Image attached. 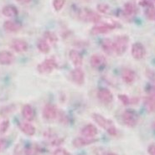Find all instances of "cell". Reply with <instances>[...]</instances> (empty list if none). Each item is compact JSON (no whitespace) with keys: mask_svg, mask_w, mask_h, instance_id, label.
<instances>
[{"mask_svg":"<svg viewBox=\"0 0 155 155\" xmlns=\"http://www.w3.org/2000/svg\"><path fill=\"white\" fill-rule=\"evenodd\" d=\"M15 61V54L8 51H0V65H9Z\"/></svg>","mask_w":155,"mask_h":155,"instance_id":"obj_12","label":"cell"},{"mask_svg":"<svg viewBox=\"0 0 155 155\" xmlns=\"http://www.w3.org/2000/svg\"><path fill=\"white\" fill-rule=\"evenodd\" d=\"M2 13L5 17L8 18H15L18 15V9L14 5H6L3 8Z\"/></svg>","mask_w":155,"mask_h":155,"instance_id":"obj_22","label":"cell"},{"mask_svg":"<svg viewBox=\"0 0 155 155\" xmlns=\"http://www.w3.org/2000/svg\"><path fill=\"white\" fill-rule=\"evenodd\" d=\"M71 76L73 81L77 85L81 86L85 82V73L81 67H76L75 69H73L71 73Z\"/></svg>","mask_w":155,"mask_h":155,"instance_id":"obj_11","label":"cell"},{"mask_svg":"<svg viewBox=\"0 0 155 155\" xmlns=\"http://www.w3.org/2000/svg\"><path fill=\"white\" fill-rule=\"evenodd\" d=\"M44 39H45L49 42V44H51V45H55L58 42L57 35L54 32L49 31V30L45 32V34H44Z\"/></svg>","mask_w":155,"mask_h":155,"instance_id":"obj_26","label":"cell"},{"mask_svg":"<svg viewBox=\"0 0 155 155\" xmlns=\"http://www.w3.org/2000/svg\"><path fill=\"white\" fill-rule=\"evenodd\" d=\"M117 28V25L113 23H104L101 25H97L91 29V34L93 35H103L111 32L112 29Z\"/></svg>","mask_w":155,"mask_h":155,"instance_id":"obj_6","label":"cell"},{"mask_svg":"<svg viewBox=\"0 0 155 155\" xmlns=\"http://www.w3.org/2000/svg\"><path fill=\"white\" fill-rule=\"evenodd\" d=\"M22 116L27 122H31L35 117V111L31 105L25 104L22 108Z\"/></svg>","mask_w":155,"mask_h":155,"instance_id":"obj_15","label":"cell"},{"mask_svg":"<svg viewBox=\"0 0 155 155\" xmlns=\"http://www.w3.org/2000/svg\"><path fill=\"white\" fill-rule=\"evenodd\" d=\"M11 48L17 53H23L28 51L29 49V44L25 40L16 39L14 40L11 43Z\"/></svg>","mask_w":155,"mask_h":155,"instance_id":"obj_9","label":"cell"},{"mask_svg":"<svg viewBox=\"0 0 155 155\" xmlns=\"http://www.w3.org/2000/svg\"><path fill=\"white\" fill-rule=\"evenodd\" d=\"M146 75L148 76V78L152 81V84L155 85V71L152 70H147Z\"/></svg>","mask_w":155,"mask_h":155,"instance_id":"obj_34","label":"cell"},{"mask_svg":"<svg viewBox=\"0 0 155 155\" xmlns=\"http://www.w3.org/2000/svg\"><path fill=\"white\" fill-rule=\"evenodd\" d=\"M8 147V141L5 138H0V153L4 151Z\"/></svg>","mask_w":155,"mask_h":155,"instance_id":"obj_35","label":"cell"},{"mask_svg":"<svg viewBox=\"0 0 155 155\" xmlns=\"http://www.w3.org/2000/svg\"><path fill=\"white\" fill-rule=\"evenodd\" d=\"M144 14L146 18L151 20V21L155 22V7L153 4H152L150 6L147 8H144Z\"/></svg>","mask_w":155,"mask_h":155,"instance_id":"obj_27","label":"cell"},{"mask_svg":"<svg viewBox=\"0 0 155 155\" xmlns=\"http://www.w3.org/2000/svg\"><path fill=\"white\" fill-rule=\"evenodd\" d=\"M57 67V62L54 58H48L38 65L37 70L40 74H49V73L52 72L54 69Z\"/></svg>","mask_w":155,"mask_h":155,"instance_id":"obj_4","label":"cell"},{"mask_svg":"<svg viewBox=\"0 0 155 155\" xmlns=\"http://www.w3.org/2000/svg\"><path fill=\"white\" fill-rule=\"evenodd\" d=\"M148 153L149 155H155V144H151L148 146Z\"/></svg>","mask_w":155,"mask_h":155,"instance_id":"obj_37","label":"cell"},{"mask_svg":"<svg viewBox=\"0 0 155 155\" xmlns=\"http://www.w3.org/2000/svg\"><path fill=\"white\" fill-rule=\"evenodd\" d=\"M98 133L97 127L94 126L93 124H87L81 130V134L83 137L93 138Z\"/></svg>","mask_w":155,"mask_h":155,"instance_id":"obj_17","label":"cell"},{"mask_svg":"<svg viewBox=\"0 0 155 155\" xmlns=\"http://www.w3.org/2000/svg\"><path fill=\"white\" fill-rule=\"evenodd\" d=\"M53 8L55 11H61L65 4V0H53Z\"/></svg>","mask_w":155,"mask_h":155,"instance_id":"obj_28","label":"cell"},{"mask_svg":"<svg viewBox=\"0 0 155 155\" xmlns=\"http://www.w3.org/2000/svg\"><path fill=\"white\" fill-rule=\"evenodd\" d=\"M97 97L104 104H110L113 101V94L107 88H100L97 91Z\"/></svg>","mask_w":155,"mask_h":155,"instance_id":"obj_8","label":"cell"},{"mask_svg":"<svg viewBox=\"0 0 155 155\" xmlns=\"http://www.w3.org/2000/svg\"><path fill=\"white\" fill-rule=\"evenodd\" d=\"M92 118L97 125H99L102 128H104L105 130H107V132L110 135L115 136L117 134V129H116V127L113 125L112 121H110L107 118H106L105 117H103L101 114H98V113H94L92 115Z\"/></svg>","mask_w":155,"mask_h":155,"instance_id":"obj_1","label":"cell"},{"mask_svg":"<svg viewBox=\"0 0 155 155\" xmlns=\"http://www.w3.org/2000/svg\"><path fill=\"white\" fill-rule=\"evenodd\" d=\"M118 98L119 100H120V101H121L124 106H127V105H129V103L131 102L130 98L128 97L127 95H123V94L118 95Z\"/></svg>","mask_w":155,"mask_h":155,"instance_id":"obj_32","label":"cell"},{"mask_svg":"<svg viewBox=\"0 0 155 155\" xmlns=\"http://www.w3.org/2000/svg\"><path fill=\"white\" fill-rule=\"evenodd\" d=\"M19 4H29L31 2V0H17Z\"/></svg>","mask_w":155,"mask_h":155,"instance_id":"obj_38","label":"cell"},{"mask_svg":"<svg viewBox=\"0 0 155 155\" xmlns=\"http://www.w3.org/2000/svg\"><path fill=\"white\" fill-rule=\"evenodd\" d=\"M90 64L95 69L102 68L107 65V60L101 54H92L90 59Z\"/></svg>","mask_w":155,"mask_h":155,"instance_id":"obj_10","label":"cell"},{"mask_svg":"<svg viewBox=\"0 0 155 155\" xmlns=\"http://www.w3.org/2000/svg\"><path fill=\"white\" fill-rule=\"evenodd\" d=\"M145 107L148 112L153 113L155 112V97L154 96H148L144 99Z\"/></svg>","mask_w":155,"mask_h":155,"instance_id":"obj_23","label":"cell"},{"mask_svg":"<svg viewBox=\"0 0 155 155\" xmlns=\"http://www.w3.org/2000/svg\"><path fill=\"white\" fill-rule=\"evenodd\" d=\"M9 127V121L5 119L2 123H0V134H5Z\"/></svg>","mask_w":155,"mask_h":155,"instance_id":"obj_30","label":"cell"},{"mask_svg":"<svg viewBox=\"0 0 155 155\" xmlns=\"http://www.w3.org/2000/svg\"><path fill=\"white\" fill-rule=\"evenodd\" d=\"M14 155H26L25 149H24L20 144H18L15 147Z\"/></svg>","mask_w":155,"mask_h":155,"instance_id":"obj_33","label":"cell"},{"mask_svg":"<svg viewBox=\"0 0 155 155\" xmlns=\"http://www.w3.org/2000/svg\"><path fill=\"white\" fill-rule=\"evenodd\" d=\"M18 127L21 130V132H23L27 136H33L35 134V127L29 122L20 123L18 125Z\"/></svg>","mask_w":155,"mask_h":155,"instance_id":"obj_20","label":"cell"},{"mask_svg":"<svg viewBox=\"0 0 155 155\" xmlns=\"http://www.w3.org/2000/svg\"><path fill=\"white\" fill-rule=\"evenodd\" d=\"M69 57L75 67H81L82 65L83 58L79 51L76 50H71L69 52Z\"/></svg>","mask_w":155,"mask_h":155,"instance_id":"obj_16","label":"cell"},{"mask_svg":"<svg viewBox=\"0 0 155 155\" xmlns=\"http://www.w3.org/2000/svg\"><path fill=\"white\" fill-rule=\"evenodd\" d=\"M78 18L82 21L91 22L94 24H98L101 20V16L97 13L87 8H81L78 11Z\"/></svg>","mask_w":155,"mask_h":155,"instance_id":"obj_2","label":"cell"},{"mask_svg":"<svg viewBox=\"0 0 155 155\" xmlns=\"http://www.w3.org/2000/svg\"><path fill=\"white\" fill-rule=\"evenodd\" d=\"M57 116V109L53 104H46L43 109V117L46 120H53Z\"/></svg>","mask_w":155,"mask_h":155,"instance_id":"obj_14","label":"cell"},{"mask_svg":"<svg viewBox=\"0 0 155 155\" xmlns=\"http://www.w3.org/2000/svg\"><path fill=\"white\" fill-rule=\"evenodd\" d=\"M101 49L106 54H112L113 51V41L109 39H105L101 42Z\"/></svg>","mask_w":155,"mask_h":155,"instance_id":"obj_25","label":"cell"},{"mask_svg":"<svg viewBox=\"0 0 155 155\" xmlns=\"http://www.w3.org/2000/svg\"><path fill=\"white\" fill-rule=\"evenodd\" d=\"M123 13L126 16H128V17L134 16L137 13V8L136 4L131 2L126 3L123 7Z\"/></svg>","mask_w":155,"mask_h":155,"instance_id":"obj_21","label":"cell"},{"mask_svg":"<svg viewBox=\"0 0 155 155\" xmlns=\"http://www.w3.org/2000/svg\"><path fill=\"white\" fill-rule=\"evenodd\" d=\"M148 92L150 96H154L155 97V85L152 84L148 88Z\"/></svg>","mask_w":155,"mask_h":155,"instance_id":"obj_36","label":"cell"},{"mask_svg":"<svg viewBox=\"0 0 155 155\" xmlns=\"http://www.w3.org/2000/svg\"><path fill=\"white\" fill-rule=\"evenodd\" d=\"M37 48L38 50L43 53V54H48L51 51V46L50 44L45 39H40L37 43Z\"/></svg>","mask_w":155,"mask_h":155,"instance_id":"obj_24","label":"cell"},{"mask_svg":"<svg viewBox=\"0 0 155 155\" xmlns=\"http://www.w3.org/2000/svg\"><path fill=\"white\" fill-rule=\"evenodd\" d=\"M97 141L95 138H89V137H76L75 138L72 142V144L74 147L76 148H81V147H85L87 145H90L93 143Z\"/></svg>","mask_w":155,"mask_h":155,"instance_id":"obj_19","label":"cell"},{"mask_svg":"<svg viewBox=\"0 0 155 155\" xmlns=\"http://www.w3.org/2000/svg\"><path fill=\"white\" fill-rule=\"evenodd\" d=\"M122 79L126 84H133L137 79V74L132 69L124 68L122 71Z\"/></svg>","mask_w":155,"mask_h":155,"instance_id":"obj_13","label":"cell"},{"mask_svg":"<svg viewBox=\"0 0 155 155\" xmlns=\"http://www.w3.org/2000/svg\"><path fill=\"white\" fill-rule=\"evenodd\" d=\"M129 39L127 35H118L113 40V51L117 55H122L127 50Z\"/></svg>","mask_w":155,"mask_h":155,"instance_id":"obj_3","label":"cell"},{"mask_svg":"<svg viewBox=\"0 0 155 155\" xmlns=\"http://www.w3.org/2000/svg\"><path fill=\"white\" fill-rule=\"evenodd\" d=\"M97 10L101 14L107 15L110 13V7L108 4H99L97 5Z\"/></svg>","mask_w":155,"mask_h":155,"instance_id":"obj_29","label":"cell"},{"mask_svg":"<svg viewBox=\"0 0 155 155\" xmlns=\"http://www.w3.org/2000/svg\"><path fill=\"white\" fill-rule=\"evenodd\" d=\"M26 155H38L39 148L36 146H31L25 149Z\"/></svg>","mask_w":155,"mask_h":155,"instance_id":"obj_31","label":"cell"},{"mask_svg":"<svg viewBox=\"0 0 155 155\" xmlns=\"http://www.w3.org/2000/svg\"><path fill=\"white\" fill-rule=\"evenodd\" d=\"M21 28L22 25L18 21H15V20H6L4 23V29L7 32H17Z\"/></svg>","mask_w":155,"mask_h":155,"instance_id":"obj_18","label":"cell"},{"mask_svg":"<svg viewBox=\"0 0 155 155\" xmlns=\"http://www.w3.org/2000/svg\"><path fill=\"white\" fill-rule=\"evenodd\" d=\"M107 155H117L116 153H107Z\"/></svg>","mask_w":155,"mask_h":155,"instance_id":"obj_39","label":"cell"},{"mask_svg":"<svg viewBox=\"0 0 155 155\" xmlns=\"http://www.w3.org/2000/svg\"><path fill=\"white\" fill-rule=\"evenodd\" d=\"M123 121L126 126L134 127L138 122V115L134 110L127 109L123 113Z\"/></svg>","mask_w":155,"mask_h":155,"instance_id":"obj_5","label":"cell"},{"mask_svg":"<svg viewBox=\"0 0 155 155\" xmlns=\"http://www.w3.org/2000/svg\"><path fill=\"white\" fill-rule=\"evenodd\" d=\"M153 1H155V0H153Z\"/></svg>","mask_w":155,"mask_h":155,"instance_id":"obj_40","label":"cell"},{"mask_svg":"<svg viewBox=\"0 0 155 155\" xmlns=\"http://www.w3.org/2000/svg\"><path fill=\"white\" fill-rule=\"evenodd\" d=\"M131 53L135 60H142L146 54V49L143 45L139 42H136L132 45Z\"/></svg>","mask_w":155,"mask_h":155,"instance_id":"obj_7","label":"cell"}]
</instances>
